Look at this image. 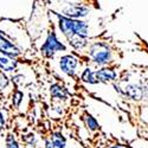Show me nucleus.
Masks as SVG:
<instances>
[{"instance_id":"9b49d317","label":"nucleus","mask_w":148,"mask_h":148,"mask_svg":"<svg viewBox=\"0 0 148 148\" xmlns=\"http://www.w3.org/2000/svg\"><path fill=\"white\" fill-rule=\"evenodd\" d=\"M49 92H50V96L56 101H66L69 98L68 89L59 83L51 84L50 88H49Z\"/></svg>"},{"instance_id":"f8f14e48","label":"nucleus","mask_w":148,"mask_h":148,"mask_svg":"<svg viewBox=\"0 0 148 148\" xmlns=\"http://www.w3.org/2000/svg\"><path fill=\"white\" fill-rule=\"evenodd\" d=\"M79 79L81 82L85 83V84H89V85H96V84H100L96 78V73L95 70L91 66H85L81 73H79Z\"/></svg>"},{"instance_id":"7ed1b4c3","label":"nucleus","mask_w":148,"mask_h":148,"mask_svg":"<svg viewBox=\"0 0 148 148\" xmlns=\"http://www.w3.org/2000/svg\"><path fill=\"white\" fill-rule=\"evenodd\" d=\"M51 11L58 12L62 16L73 19H85L91 13V8L88 5L83 3H73V1H64L59 5V8Z\"/></svg>"},{"instance_id":"4468645a","label":"nucleus","mask_w":148,"mask_h":148,"mask_svg":"<svg viewBox=\"0 0 148 148\" xmlns=\"http://www.w3.org/2000/svg\"><path fill=\"white\" fill-rule=\"evenodd\" d=\"M49 139L53 148H68V140L62 132H52Z\"/></svg>"},{"instance_id":"aec40b11","label":"nucleus","mask_w":148,"mask_h":148,"mask_svg":"<svg viewBox=\"0 0 148 148\" xmlns=\"http://www.w3.org/2000/svg\"><path fill=\"white\" fill-rule=\"evenodd\" d=\"M6 128V116L4 112L0 109V132H3Z\"/></svg>"},{"instance_id":"f257e3e1","label":"nucleus","mask_w":148,"mask_h":148,"mask_svg":"<svg viewBox=\"0 0 148 148\" xmlns=\"http://www.w3.org/2000/svg\"><path fill=\"white\" fill-rule=\"evenodd\" d=\"M85 51L90 62L97 68L112 65L114 63V50L106 40L90 42Z\"/></svg>"},{"instance_id":"9d476101","label":"nucleus","mask_w":148,"mask_h":148,"mask_svg":"<svg viewBox=\"0 0 148 148\" xmlns=\"http://www.w3.org/2000/svg\"><path fill=\"white\" fill-rule=\"evenodd\" d=\"M65 40L68 42V46H70L72 50H75L76 52L85 51V49L90 44L89 37H84V36H79V34H72Z\"/></svg>"},{"instance_id":"4be33fe9","label":"nucleus","mask_w":148,"mask_h":148,"mask_svg":"<svg viewBox=\"0 0 148 148\" xmlns=\"http://www.w3.org/2000/svg\"><path fill=\"white\" fill-rule=\"evenodd\" d=\"M43 148H53V146H52L50 139H45V140H44V146H43Z\"/></svg>"},{"instance_id":"5701e85b","label":"nucleus","mask_w":148,"mask_h":148,"mask_svg":"<svg viewBox=\"0 0 148 148\" xmlns=\"http://www.w3.org/2000/svg\"><path fill=\"white\" fill-rule=\"evenodd\" d=\"M109 148H126V147H123V146H120V145H113V146H110Z\"/></svg>"},{"instance_id":"f03ea898","label":"nucleus","mask_w":148,"mask_h":148,"mask_svg":"<svg viewBox=\"0 0 148 148\" xmlns=\"http://www.w3.org/2000/svg\"><path fill=\"white\" fill-rule=\"evenodd\" d=\"M68 50V45L59 39L57 31L55 29H50L46 33L45 39L39 49L42 56L46 59H52L59 52H65Z\"/></svg>"},{"instance_id":"2eb2a0df","label":"nucleus","mask_w":148,"mask_h":148,"mask_svg":"<svg viewBox=\"0 0 148 148\" xmlns=\"http://www.w3.org/2000/svg\"><path fill=\"white\" fill-rule=\"evenodd\" d=\"M24 97H25V95H24V91L20 90L19 88H16L13 91H12V95H11V102H12V106H13L16 109L20 108L23 101H24Z\"/></svg>"},{"instance_id":"f3484780","label":"nucleus","mask_w":148,"mask_h":148,"mask_svg":"<svg viewBox=\"0 0 148 148\" xmlns=\"http://www.w3.org/2000/svg\"><path fill=\"white\" fill-rule=\"evenodd\" d=\"M10 85H11V78L8 73L0 70V94H4V91L10 88Z\"/></svg>"},{"instance_id":"a211bd4d","label":"nucleus","mask_w":148,"mask_h":148,"mask_svg":"<svg viewBox=\"0 0 148 148\" xmlns=\"http://www.w3.org/2000/svg\"><path fill=\"white\" fill-rule=\"evenodd\" d=\"M11 78V83L16 85V88H19L21 85L25 84V75H23V73H19V72H13L12 75L10 76Z\"/></svg>"},{"instance_id":"1a4fd4ad","label":"nucleus","mask_w":148,"mask_h":148,"mask_svg":"<svg viewBox=\"0 0 148 148\" xmlns=\"http://www.w3.org/2000/svg\"><path fill=\"white\" fill-rule=\"evenodd\" d=\"M19 64V58L13 57L0 50V70L1 71L6 73H13L18 70Z\"/></svg>"},{"instance_id":"ddd939ff","label":"nucleus","mask_w":148,"mask_h":148,"mask_svg":"<svg viewBox=\"0 0 148 148\" xmlns=\"http://www.w3.org/2000/svg\"><path fill=\"white\" fill-rule=\"evenodd\" d=\"M82 121L84 123L85 128H87L89 132L91 133H95L97 130H100V123H98V121L96 120V117H94L90 113L85 112L83 115H82Z\"/></svg>"},{"instance_id":"6ab92c4d","label":"nucleus","mask_w":148,"mask_h":148,"mask_svg":"<svg viewBox=\"0 0 148 148\" xmlns=\"http://www.w3.org/2000/svg\"><path fill=\"white\" fill-rule=\"evenodd\" d=\"M5 148H21L20 143L18 142V140L16 139V136L12 133L6 135L5 139Z\"/></svg>"},{"instance_id":"20e7f679","label":"nucleus","mask_w":148,"mask_h":148,"mask_svg":"<svg viewBox=\"0 0 148 148\" xmlns=\"http://www.w3.org/2000/svg\"><path fill=\"white\" fill-rule=\"evenodd\" d=\"M57 64L62 73H64L70 78H75L78 73V66L81 65V62L75 53H65L58 58Z\"/></svg>"},{"instance_id":"423d86ee","label":"nucleus","mask_w":148,"mask_h":148,"mask_svg":"<svg viewBox=\"0 0 148 148\" xmlns=\"http://www.w3.org/2000/svg\"><path fill=\"white\" fill-rule=\"evenodd\" d=\"M0 50L17 58L23 55V49L11 38H8V36L1 27H0Z\"/></svg>"},{"instance_id":"6e6552de","label":"nucleus","mask_w":148,"mask_h":148,"mask_svg":"<svg viewBox=\"0 0 148 148\" xmlns=\"http://www.w3.org/2000/svg\"><path fill=\"white\" fill-rule=\"evenodd\" d=\"M95 73H96V78L98 83H102V84H112L114 82H117L119 79V72L116 71L115 68L110 65L97 68L95 70Z\"/></svg>"},{"instance_id":"412c9836","label":"nucleus","mask_w":148,"mask_h":148,"mask_svg":"<svg viewBox=\"0 0 148 148\" xmlns=\"http://www.w3.org/2000/svg\"><path fill=\"white\" fill-rule=\"evenodd\" d=\"M140 117L143 122L148 123V107H142L140 112Z\"/></svg>"},{"instance_id":"dca6fc26","label":"nucleus","mask_w":148,"mask_h":148,"mask_svg":"<svg viewBox=\"0 0 148 148\" xmlns=\"http://www.w3.org/2000/svg\"><path fill=\"white\" fill-rule=\"evenodd\" d=\"M21 140L27 147L34 148V147L38 146V138H37V135L34 133H32V132H30L27 134H24L21 136Z\"/></svg>"},{"instance_id":"39448f33","label":"nucleus","mask_w":148,"mask_h":148,"mask_svg":"<svg viewBox=\"0 0 148 148\" xmlns=\"http://www.w3.org/2000/svg\"><path fill=\"white\" fill-rule=\"evenodd\" d=\"M123 97L134 102H141L148 97V85L142 83H127L123 87Z\"/></svg>"},{"instance_id":"0eeeda50","label":"nucleus","mask_w":148,"mask_h":148,"mask_svg":"<svg viewBox=\"0 0 148 148\" xmlns=\"http://www.w3.org/2000/svg\"><path fill=\"white\" fill-rule=\"evenodd\" d=\"M51 13H53V16L57 19L56 25H57L58 32L63 36L65 39L71 37L73 34V18L62 16L58 12H55V11H51Z\"/></svg>"}]
</instances>
